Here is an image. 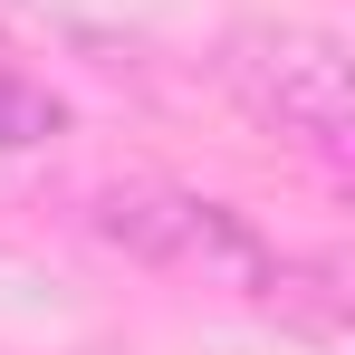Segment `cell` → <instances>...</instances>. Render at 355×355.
I'll return each instance as SVG.
<instances>
[{"label":"cell","instance_id":"1","mask_svg":"<svg viewBox=\"0 0 355 355\" xmlns=\"http://www.w3.org/2000/svg\"><path fill=\"white\" fill-rule=\"evenodd\" d=\"M221 87H231L269 135L307 144L317 164H346V135H355V77L346 49L327 29H240L221 49Z\"/></svg>","mask_w":355,"mask_h":355},{"label":"cell","instance_id":"2","mask_svg":"<svg viewBox=\"0 0 355 355\" xmlns=\"http://www.w3.org/2000/svg\"><path fill=\"white\" fill-rule=\"evenodd\" d=\"M96 231L154 259V269H192V279H231V288H279V259L269 240L240 221L231 202H202V192H106L96 202Z\"/></svg>","mask_w":355,"mask_h":355},{"label":"cell","instance_id":"3","mask_svg":"<svg viewBox=\"0 0 355 355\" xmlns=\"http://www.w3.org/2000/svg\"><path fill=\"white\" fill-rule=\"evenodd\" d=\"M58 135H67V106L39 77H19V67L0 58V154H39V144H58Z\"/></svg>","mask_w":355,"mask_h":355}]
</instances>
